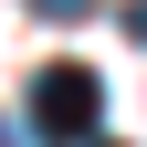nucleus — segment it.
<instances>
[{
	"label": "nucleus",
	"instance_id": "nucleus-1",
	"mask_svg": "<svg viewBox=\"0 0 147 147\" xmlns=\"http://www.w3.org/2000/svg\"><path fill=\"white\" fill-rule=\"evenodd\" d=\"M95 116H105V84H95L84 63H42V74H32V126H42L53 147L95 137Z\"/></svg>",
	"mask_w": 147,
	"mask_h": 147
},
{
	"label": "nucleus",
	"instance_id": "nucleus-3",
	"mask_svg": "<svg viewBox=\"0 0 147 147\" xmlns=\"http://www.w3.org/2000/svg\"><path fill=\"white\" fill-rule=\"evenodd\" d=\"M126 42H147V0H126Z\"/></svg>",
	"mask_w": 147,
	"mask_h": 147
},
{
	"label": "nucleus",
	"instance_id": "nucleus-2",
	"mask_svg": "<svg viewBox=\"0 0 147 147\" xmlns=\"http://www.w3.org/2000/svg\"><path fill=\"white\" fill-rule=\"evenodd\" d=\"M32 11H42V21H84L95 0H32Z\"/></svg>",
	"mask_w": 147,
	"mask_h": 147
}]
</instances>
